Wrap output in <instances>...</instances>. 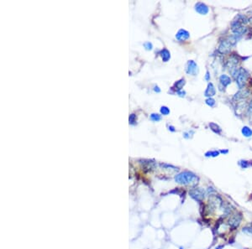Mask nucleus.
Here are the masks:
<instances>
[{"mask_svg":"<svg viewBox=\"0 0 252 249\" xmlns=\"http://www.w3.org/2000/svg\"><path fill=\"white\" fill-rule=\"evenodd\" d=\"M219 152H220V153H222V154H227L229 151H228V150H220Z\"/></svg>","mask_w":252,"mask_h":249,"instance_id":"obj_29","label":"nucleus"},{"mask_svg":"<svg viewBox=\"0 0 252 249\" xmlns=\"http://www.w3.org/2000/svg\"><path fill=\"white\" fill-rule=\"evenodd\" d=\"M215 93H216V90H215V87H214V84L211 83V82L208 83V85L207 87V89H206V91L204 92V96L205 97H208L209 98V97L214 96Z\"/></svg>","mask_w":252,"mask_h":249,"instance_id":"obj_10","label":"nucleus"},{"mask_svg":"<svg viewBox=\"0 0 252 249\" xmlns=\"http://www.w3.org/2000/svg\"><path fill=\"white\" fill-rule=\"evenodd\" d=\"M198 177L195 174L185 171L181 174H177L175 177L176 182L182 185H191V186H196L198 182Z\"/></svg>","mask_w":252,"mask_h":249,"instance_id":"obj_1","label":"nucleus"},{"mask_svg":"<svg viewBox=\"0 0 252 249\" xmlns=\"http://www.w3.org/2000/svg\"><path fill=\"white\" fill-rule=\"evenodd\" d=\"M219 81H220V83L222 84V86L224 87H227V86H229L230 83H231V79H230V77L229 76V75H220V77H219Z\"/></svg>","mask_w":252,"mask_h":249,"instance_id":"obj_11","label":"nucleus"},{"mask_svg":"<svg viewBox=\"0 0 252 249\" xmlns=\"http://www.w3.org/2000/svg\"><path fill=\"white\" fill-rule=\"evenodd\" d=\"M154 91H156V92H160V91H161V89L157 87V86H155V87H154Z\"/></svg>","mask_w":252,"mask_h":249,"instance_id":"obj_27","label":"nucleus"},{"mask_svg":"<svg viewBox=\"0 0 252 249\" xmlns=\"http://www.w3.org/2000/svg\"><path fill=\"white\" fill-rule=\"evenodd\" d=\"M241 219H242V216H241V213H235L233 214L230 218L229 219V222H228V224L229 225V226L233 229L235 228H237L239 226V225L240 224V222H241Z\"/></svg>","mask_w":252,"mask_h":249,"instance_id":"obj_4","label":"nucleus"},{"mask_svg":"<svg viewBox=\"0 0 252 249\" xmlns=\"http://www.w3.org/2000/svg\"><path fill=\"white\" fill-rule=\"evenodd\" d=\"M161 113L163 114V115H168L170 113V110L166 107H161Z\"/></svg>","mask_w":252,"mask_h":249,"instance_id":"obj_21","label":"nucleus"},{"mask_svg":"<svg viewBox=\"0 0 252 249\" xmlns=\"http://www.w3.org/2000/svg\"><path fill=\"white\" fill-rule=\"evenodd\" d=\"M190 196L192 198L198 201V202H202V200L204 199V196H205V192L203 190H202L201 188H195L190 190L189 192Z\"/></svg>","mask_w":252,"mask_h":249,"instance_id":"obj_3","label":"nucleus"},{"mask_svg":"<svg viewBox=\"0 0 252 249\" xmlns=\"http://www.w3.org/2000/svg\"><path fill=\"white\" fill-rule=\"evenodd\" d=\"M249 114H250V116H251L252 117V101H251V103H250V106H249Z\"/></svg>","mask_w":252,"mask_h":249,"instance_id":"obj_24","label":"nucleus"},{"mask_svg":"<svg viewBox=\"0 0 252 249\" xmlns=\"http://www.w3.org/2000/svg\"><path fill=\"white\" fill-rule=\"evenodd\" d=\"M209 128H211V130H212L213 132H214V133L217 134H220L221 132H222L221 128H220L218 124L214 123H209Z\"/></svg>","mask_w":252,"mask_h":249,"instance_id":"obj_13","label":"nucleus"},{"mask_svg":"<svg viewBox=\"0 0 252 249\" xmlns=\"http://www.w3.org/2000/svg\"><path fill=\"white\" fill-rule=\"evenodd\" d=\"M195 10L198 13H199L200 14L204 15L208 13V7L202 3H198L195 5Z\"/></svg>","mask_w":252,"mask_h":249,"instance_id":"obj_7","label":"nucleus"},{"mask_svg":"<svg viewBox=\"0 0 252 249\" xmlns=\"http://www.w3.org/2000/svg\"><path fill=\"white\" fill-rule=\"evenodd\" d=\"M231 46H232V45L230 44V42L228 39L223 40L218 46V51L222 54H227L231 50Z\"/></svg>","mask_w":252,"mask_h":249,"instance_id":"obj_6","label":"nucleus"},{"mask_svg":"<svg viewBox=\"0 0 252 249\" xmlns=\"http://www.w3.org/2000/svg\"><path fill=\"white\" fill-rule=\"evenodd\" d=\"M186 72L192 75H196L198 73V66L197 63L193 61H189L187 64L186 67Z\"/></svg>","mask_w":252,"mask_h":249,"instance_id":"obj_5","label":"nucleus"},{"mask_svg":"<svg viewBox=\"0 0 252 249\" xmlns=\"http://www.w3.org/2000/svg\"><path fill=\"white\" fill-rule=\"evenodd\" d=\"M161 118H162V117L160 115H158V114L152 113L151 115V119L152 121H154V122H158V121L161 120Z\"/></svg>","mask_w":252,"mask_h":249,"instance_id":"obj_19","label":"nucleus"},{"mask_svg":"<svg viewBox=\"0 0 252 249\" xmlns=\"http://www.w3.org/2000/svg\"><path fill=\"white\" fill-rule=\"evenodd\" d=\"M241 132H242V134H243L245 137L249 138L252 136V129H251V128H250L249 127H247V126L243 127Z\"/></svg>","mask_w":252,"mask_h":249,"instance_id":"obj_14","label":"nucleus"},{"mask_svg":"<svg viewBox=\"0 0 252 249\" xmlns=\"http://www.w3.org/2000/svg\"><path fill=\"white\" fill-rule=\"evenodd\" d=\"M144 46H145V48L146 49V50H151L152 49V44L150 43V42H145V44H144Z\"/></svg>","mask_w":252,"mask_h":249,"instance_id":"obj_23","label":"nucleus"},{"mask_svg":"<svg viewBox=\"0 0 252 249\" xmlns=\"http://www.w3.org/2000/svg\"><path fill=\"white\" fill-rule=\"evenodd\" d=\"M135 122H136V116H135V114H131V115L129 116V123H130L131 124H134Z\"/></svg>","mask_w":252,"mask_h":249,"instance_id":"obj_22","label":"nucleus"},{"mask_svg":"<svg viewBox=\"0 0 252 249\" xmlns=\"http://www.w3.org/2000/svg\"><path fill=\"white\" fill-rule=\"evenodd\" d=\"M189 37H190L189 33L185 29H180L176 35V39L179 41H184V40L189 39Z\"/></svg>","mask_w":252,"mask_h":249,"instance_id":"obj_8","label":"nucleus"},{"mask_svg":"<svg viewBox=\"0 0 252 249\" xmlns=\"http://www.w3.org/2000/svg\"><path fill=\"white\" fill-rule=\"evenodd\" d=\"M177 94H178L180 97H184L185 94H186V92H185V91H177Z\"/></svg>","mask_w":252,"mask_h":249,"instance_id":"obj_25","label":"nucleus"},{"mask_svg":"<svg viewBox=\"0 0 252 249\" xmlns=\"http://www.w3.org/2000/svg\"><path fill=\"white\" fill-rule=\"evenodd\" d=\"M249 95H250V93H249V91L247 90L241 89L237 93H235V95L234 96V99L237 100V101L238 100L244 99V98H246Z\"/></svg>","mask_w":252,"mask_h":249,"instance_id":"obj_9","label":"nucleus"},{"mask_svg":"<svg viewBox=\"0 0 252 249\" xmlns=\"http://www.w3.org/2000/svg\"><path fill=\"white\" fill-rule=\"evenodd\" d=\"M220 154L219 151H217V150H214V151H208L206 154H205V156L206 157H217Z\"/></svg>","mask_w":252,"mask_h":249,"instance_id":"obj_16","label":"nucleus"},{"mask_svg":"<svg viewBox=\"0 0 252 249\" xmlns=\"http://www.w3.org/2000/svg\"><path fill=\"white\" fill-rule=\"evenodd\" d=\"M160 54H161V55H162V60H163V61H165V62L168 61V60L171 58L170 52L166 50V49H163V50L161 51V53H160Z\"/></svg>","mask_w":252,"mask_h":249,"instance_id":"obj_15","label":"nucleus"},{"mask_svg":"<svg viewBox=\"0 0 252 249\" xmlns=\"http://www.w3.org/2000/svg\"><path fill=\"white\" fill-rule=\"evenodd\" d=\"M184 85H185V80H184V79H181V80L177 81L176 83L174 84V86L172 87V89H174L175 91H176V92H177V91H180Z\"/></svg>","mask_w":252,"mask_h":249,"instance_id":"obj_12","label":"nucleus"},{"mask_svg":"<svg viewBox=\"0 0 252 249\" xmlns=\"http://www.w3.org/2000/svg\"><path fill=\"white\" fill-rule=\"evenodd\" d=\"M239 164L241 166L242 169H246V168H248L249 166L251 165V163L249 162V161H246V160H241V161H239Z\"/></svg>","mask_w":252,"mask_h":249,"instance_id":"obj_18","label":"nucleus"},{"mask_svg":"<svg viewBox=\"0 0 252 249\" xmlns=\"http://www.w3.org/2000/svg\"><path fill=\"white\" fill-rule=\"evenodd\" d=\"M205 79H206L207 81H208V80L210 79V76H209V72H208V71H207V73H206V75H205Z\"/></svg>","mask_w":252,"mask_h":249,"instance_id":"obj_26","label":"nucleus"},{"mask_svg":"<svg viewBox=\"0 0 252 249\" xmlns=\"http://www.w3.org/2000/svg\"><path fill=\"white\" fill-rule=\"evenodd\" d=\"M206 104L208 105L209 107H214L215 105V100L213 99L212 97H209V98L206 100Z\"/></svg>","mask_w":252,"mask_h":249,"instance_id":"obj_20","label":"nucleus"},{"mask_svg":"<svg viewBox=\"0 0 252 249\" xmlns=\"http://www.w3.org/2000/svg\"><path fill=\"white\" fill-rule=\"evenodd\" d=\"M236 20H237V21H239V23H241L242 25H244V24H246V23L248 22V19H247V18H246L245 16L242 15V14H239V15L236 17Z\"/></svg>","mask_w":252,"mask_h":249,"instance_id":"obj_17","label":"nucleus"},{"mask_svg":"<svg viewBox=\"0 0 252 249\" xmlns=\"http://www.w3.org/2000/svg\"><path fill=\"white\" fill-rule=\"evenodd\" d=\"M248 76H249V74H248V72L245 69H243V68H240L239 69V75L237 76V78L235 79L236 80V83H237V85H238V87L239 88H243L244 86L245 85V82L247 81Z\"/></svg>","mask_w":252,"mask_h":249,"instance_id":"obj_2","label":"nucleus"},{"mask_svg":"<svg viewBox=\"0 0 252 249\" xmlns=\"http://www.w3.org/2000/svg\"><path fill=\"white\" fill-rule=\"evenodd\" d=\"M169 130H171V131L174 132V131H175V129H174V127H172V126H170V127H169Z\"/></svg>","mask_w":252,"mask_h":249,"instance_id":"obj_28","label":"nucleus"}]
</instances>
